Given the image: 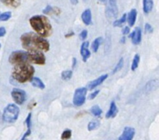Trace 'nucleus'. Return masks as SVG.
<instances>
[{
  "label": "nucleus",
  "instance_id": "nucleus-1",
  "mask_svg": "<svg viewBox=\"0 0 159 140\" xmlns=\"http://www.w3.org/2000/svg\"><path fill=\"white\" fill-rule=\"evenodd\" d=\"M21 43L22 47L27 50H40L47 52L50 49V43L37 33L28 32L24 33L21 38Z\"/></svg>",
  "mask_w": 159,
  "mask_h": 140
},
{
  "label": "nucleus",
  "instance_id": "nucleus-2",
  "mask_svg": "<svg viewBox=\"0 0 159 140\" xmlns=\"http://www.w3.org/2000/svg\"><path fill=\"white\" fill-rule=\"evenodd\" d=\"M30 25L33 28L35 32L42 37L49 36L52 32V25L47 17L42 15L33 16L29 20Z\"/></svg>",
  "mask_w": 159,
  "mask_h": 140
},
{
  "label": "nucleus",
  "instance_id": "nucleus-3",
  "mask_svg": "<svg viewBox=\"0 0 159 140\" xmlns=\"http://www.w3.org/2000/svg\"><path fill=\"white\" fill-rule=\"evenodd\" d=\"M34 73L35 69L28 63L16 64L12 69V78L20 83H24L31 80Z\"/></svg>",
  "mask_w": 159,
  "mask_h": 140
},
{
  "label": "nucleus",
  "instance_id": "nucleus-4",
  "mask_svg": "<svg viewBox=\"0 0 159 140\" xmlns=\"http://www.w3.org/2000/svg\"><path fill=\"white\" fill-rule=\"evenodd\" d=\"M20 110L18 106L15 104H9L5 107L2 113V120L4 122L12 124L16 122L19 116Z\"/></svg>",
  "mask_w": 159,
  "mask_h": 140
},
{
  "label": "nucleus",
  "instance_id": "nucleus-5",
  "mask_svg": "<svg viewBox=\"0 0 159 140\" xmlns=\"http://www.w3.org/2000/svg\"><path fill=\"white\" fill-rule=\"evenodd\" d=\"M9 62L12 64H23V63H28V52L27 51H21V50H17V51L12 52L9 56Z\"/></svg>",
  "mask_w": 159,
  "mask_h": 140
},
{
  "label": "nucleus",
  "instance_id": "nucleus-6",
  "mask_svg": "<svg viewBox=\"0 0 159 140\" xmlns=\"http://www.w3.org/2000/svg\"><path fill=\"white\" fill-rule=\"evenodd\" d=\"M29 63L42 65L46 63V57L40 50H27Z\"/></svg>",
  "mask_w": 159,
  "mask_h": 140
},
{
  "label": "nucleus",
  "instance_id": "nucleus-7",
  "mask_svg": "<svg viewBox=\"0 0 159 140\" xmlns=\"http://www.w3.org/2000/svg\"><path fill=\"white\" fill-rule=\"evenodd\" d=\"M87 88L86 87H80L77 88L75 91L73 96V104L76 106H80L85 102L86 100Z\"/></svg>",
  "mask_w": 159,
  "mask_h": 140
},
{
  "label": "nucleus",
  "instance_id": "nucleus-8",
  "mask_svg": "<svg viewBox=\"0 0 159 140\" xmlns=\"http://www.w3.org/2000/svg\"><path fill=\"white\" fill-rule=\"evenodd\" d=\"M11 95H12V97L13 101H15V103L18 104V105H22L27 99V94L23 90H21V89H12Z\"/></svg>",
  "mask_w": 159,
  "mask_h": 140
},
{
  "label": "nucleus",
  "instance_id": "nucleus-9",
  "mask_svg": "<svg viewBox=\"0 0 159 140\" xmlns=\"http://www.w3.org/2000/svg\"><path fill=\"white\" fill-rule=\"evenodd\" d=\"M109 4L106 9V16L109 18H115L118 16L117 0H109Z\"/></svg>",
  "mask_w": 159,
  "mask_h": 140
},
{
  "label": "nucleus",
  "instance_id": "nucleus-10",
  "mask_svg": "<svg viewBox=\"0 0 159 140\" xmlns=\"http://www.w3.org/2000/svg\"><path fill=\"white\" fill-rule=\"evenodd\" d=\"M135 135V129L131 127H125L119 140H133Z\"/></svg>",
  "mask_w": 159,
  "mask_h": 140
},
{
  "label": "nucleus",
  "instance_id": "nucleus-11",
  "mask_svg": "<svg viewBox=\"0 0 159 140\" xmlns=\"http://www.w3.org/2000/svg\"><path fill=\"white\" fill-rule=\"evenodd\" d=\"M130 37H131L133 44L139 45V43L141 42L142 39L141 29H140L139 27H136L135 30L134 31V32H133L131 34V36H130Z\"/></svg>",
  "mask_w": 159,
  "mask_h": 140
},
{
  "label": "nucleus",
  "instance_id": "nucleus-12",
  "mask_svg": "<svg viewBox=\"0 0 159 140\" xmlns=\"http://www.w3.org/2000/svg\"><path fill=\"white\" fill-rule=\"evenodd\" d=\"M107 78H108V75L107 74H104V75H101L100 77H99L98 78L94 80V81L90 82L88 85V88L89 90H93L94 88H95L96 87L99 86L100 84L103 83L104 82V80H106Z\"/></svg>",
  "mask_w": 159,
  "mask_h": 140
},
{
  "label": "nucleus",
  "instance_id": "nucleus-13",
  "mask_svg": "<svg viewBox=\"0 0 159 140\" xmlns=\"http://www.w3.org/2000/svg\"><path fill=\"white\" fill-rule=\"evenodd\" d=\"M88 46H89V42L84 41L81 45V48H80V54H81L82 59L84 62H86L87 59L90 56V52L88 49Z\"/></svg>",
  "mask_w": 159,
  "mask_h": 140
},
{
  "label": "nucleus",
  "instance_id": "nucleus-14",
  "mask_svg": "<svg viewBox=\"0 0 159 140\" xmlns=\"http://www.w3.org/2000/svg\"><path fill=\"white\" fill-rule=\"evenodd\" d=\"M81 19L83 21L84 24L86 26L91 24L92 22V15H91V11L90 9H86L84 10L83 13L81 15Z\"/></svg>",
  "mask_w": 159,
  "mask_h": 140
},
{
  "label": "nucleus",
  "instance_id": "nucleus-15",
  "mask_svg": "<svg viewBox=\"0 0 159 140\" xmlns=\"http://www.w3.org/2000/svg\"><path fill=\"white\" fill-rule=\"evenodd\" d=\"M117 113H118V108H117L116 104H115L114 101H112L111 104H110V107H109V111L106 114V118H114V117H115Z\"/></svg>",
  "mask_w": 159,
  "mask_h": 140
},
{
  "label": "nucleus",
  "instance_id": "nucleus-16",
  "mask_svg": "<svg viewBox=\"0 0 159 140\" xmlns=\"http://www.w3.org/2000/svg\"><path fill=\"white\" fill-rule=\"evenodd\" d=\"M137 19V10L132 9L128 15V22H129V27H133L135 24Z\"/></svg>",
  "mask_w": 159,
  "mask_h": 140
},
{
  "label": "nucleus",
  "instance_id": "nucleus-17",
  "mask_svg": "<svg viewBox=\"0 0 159 140\" xmlns=\"http://www.w3.org/2000/svg\"><path fill=\"white\" fill-rule=\"evenodd\" d=\"M31 83L33 87H37V88L39 89H44L45 88V84L43 83V82L39 78H37V77H32V78H31Z\"/></svg>",
  "mask_w": 159,
  "mask_h": 140
},
{
  "label": "nucleus",
  "instance_id": "nucleus-18",
  "mask_svg": "<svg viewBox=\"0 0 159 140\" xmlns=\"http://www.w3.org/2000/svg\"><path fill=\"white\" fill-rule=\"evenodd\" d=\"M153 7V1L152 0H143V12L144 13H149Z\"/></svg>",
  "mask_w": 159,
  "mask_h": 140
},
{
  "label": "nucleus",
  "instance_id": "nucleus-19",
  "mask_svg": "<svg viewBox=\"0 0 159 140\" xmlns=\"http://www.w3.org/2000/svg\"><path fill=\"white\" fill-rule=\"evenodd\" d=\"M1 2L12 7H17L21 4V0H1Z\"/></svg>",
  "mask_w": 159,
  "mask_h": 140
},
{
  "label": "nucleus",
  "instance_id": "nucleus-20",
  "mask_svg": "<svg viewBox=\"0 0 159 140\" xmlns=\"http://www.w3.org/2000/svg\"><path fill=\"white\" fill-rule=\"evenodd\" d=\"M102 41V38L101 37H98L96 39L94 40L93 43H92V50L94 52H97L98 49H99V47L100 45V43Z\"/></svg>",
  "mask_w": 159,
  "mask_h": 140
},
{
  "label": "nucleus",
  "instance_id": "nucleus-21",
  "mask_svg": "<svg viewBox=\"0 0 159 140\" xmlns=\"http://www.w3.org/2000/svg\"><path fill=\"white\" fill-rule=\"evenodd\" d=\"M126 21H127V14L126 13H124V14L122 16V17L120 18V19L114 21L113 25H114V27H121L122 25L126 22Z\"/></svg>",
  "mask_w": 159,
  "mask_h": 140
},
{
  "label": "nucleus",
  "instance_id": "nucleus-22",
  "mask_svg": "<svg viewBox=\"0 0 159 140\" xmlns=\"http://www.w3.org/2000/svg\"><path fill=\"white\" fill-rule=\"evenodd\" d=\"M139 62H140V56H139L138 54H135V56H134V59H133V63H132L131 66V69L133 71H135L137 69V68L139 67Z\"/></svg>",
  "mask_w": 159,
  "mask_h": 140
},
{
  "label": "nucleus",
  "instance_id": "nucleus-23",
  "mask_svg": "<svg viewBox=\"0 0 159 140\" xmlns=\"http://www.w3.org/2000/svg\"><path fill=\"white\" fill-rule=\"evenodd\" d=\"M99 121L95 120V121H90L88 125V129L89 131L94 130V129H96L97 128H99Z\"/></svg>",
  "mask_w": 159,
  "mask_h": 140
},
{
  "label": "nucleus",
  "instance_id": "nucleus-24",
  "mask_svg": "<svg viewBox=\"0 0 159 140\" xmlns=\"http://www.w3.org/2000/svg\"><path fill=\"white\" fill-rule=\"evenodd\" d=\"M72 71L71 70H65L61 73V78L65 81H68L71 78Z\"/></svg>",
  "mask_w": 159,
  "mask_h": 140
},
{
  "label": "nucleus",
  "instance_id": "nucleus-25",
  "mask_svg": "<svg viewBox=\"0 0 159 140\" xmlns=\"http://www.w3.org/2000/svg\"><path fill=\"white\" fill-rule=\"evenodd\" d=\"M90 111L94 116H100L102 114V110L99 108V106H92L91 109H90Z\"/></svg>",
  "mask_w": 159,
  "mask_h": 140
},
{
  "label": "nucleus",
  "instance_id": "nucleus-26",
  "mask_svg": "<svg viewBox=\"0 0 159 140\" xmlns=\"http://www.w3.org/2000/svg\"><path fill=\"white\" fill-rule=\"evenodd\" d=\"M124 66V59L123 58H121V59H119V61L118 62V64H116V66L114 67V70H113V74H116L117 72H119L120 69H122V67Z\"/></svg>",
  "mask_w": 159,
  "mask_h": 140
},
{
  "label": "nucleus",
  "instance_id": "nucleus-27",
  "mask_svg": "<svg viewBox=\"0 0 159 140\" xmlns=\"http://www.w3.org/2000/svg\"><path fill=\"white\" fill-rule=\"evenodd\" d=\"M71 130L70 129H66V130L62 133L61 134V139L62 140H68L71 137Z\"/></svg>",
  "mask_w": 159,
  "mask_h": 140
},
{
  "label": "nucleus",
  "instance_id": "nucleus-28",
  "mask_svg": "<svg viewBox=\"0 0 159 140\" xmlns=\"http://www.w3.org/2000/svg\"><path fill=\"white\" fill-rule=\"evenodd\" d=\"M11 17V12H3L2 14H0V21H2V22H5V21H7Z\"/></svg>",
  "mask_w": 159,
  "mask_h": 140
},
{
  "label": "nucleus",
  "instance_id": "nucleus-29",
  "mask_svg": "<svg viewBox=\"0 0 159 140\" xmlns=\"http://www.w3.org/2000/svg\"><path fill=\"white\" fill-rule=\"evenodd\" d=\"M52 12H53V7H52V6H50V5L47 6L46 8L43 10V13H44V14H50V13H52Z\"/></svg>",
  "mask_w": 159,
  "mask_h": 140
},
{
  "label": "nucleus",
  "instance_id": "nucleus-30",
  "mask_svg": "<svg viewBox=\"0 0 159 140\" xmlns=\"http://www.w3.org/2000/svg\"><path fill=\"white\" fill-rule=\"evenodd\" d=\"M152 32H153V29H152L151 25L148 24V23H146L145 24V32L146 33H152Z\"/></svg>",
  "mask_w": 159,
  "mask_h": 140
},
{
  "label": "nucleus",
  "instance_id": "nucleus-31",
  "mask_svg": "<svg viewBox=\"0 0 159 140\" xmlns=\"http://www.w3.org/2000/svg\"><path fill=\"white\" fill-rule=\"evenodd\" d=\"M31 119H32V113H29L26 119V125L27 126V129L31 128Z\"/></svg>",
  "mask_w": 159,
  "mask_h": 140
},
{
  "label": "nucleus",
  "instance_id": "nucleus-32",
  "mask_svg": "<svg viewBox=\"0 0 159 140\" xmlns=\"http://www.w3.org/2000/svg\"><path fill=\"white\" fill-rule=\"evenodd\" d=\"M87 35H88V32H87L86 30H84V31H82L80 35V39L82 40H84L87 38Z\"/></svg>",
  "mask_w": 159,
  "mask_h": 140
},
{
  "label": "nucleus",
  "instance_id": "nucleus-33",
  "mask_svg": "<svg viewBox=\"0 0 159 140\" xmlns=\"http://www.w3.org/2000/svg\"><path fill=\"white\" fill-rule=\"evenodd\" d=\"M99 90H97V91H94L93 93L90 94V95H89V100H93V99H94V98H95V97H96L97 95L99 94Z\"/></svg>",
  "mask_w": 159,
  "mask_h": 140
},
{
  "label": "nucleus",
  "instance_id": "nucleus-34",
  "mask_svg": "<svg viewBox=\"0 0 159 140\" xmlns=\"http://www.w3.org/2000/svg\"><path fill=\"white\" fill-rule=\"evenodd\" d=\"M129 32H130V27H125L123 29V31H122V33H123V35H128L129 33Z\"/></svg>",
  "mask_w": 159,
  "mask_h": 140
},
{
  "label": "nucleus",
  "instance_id": "nucleus-35",
  "mask_svg": "<svg viewBox=\"0 0 159 140\" xmlns=\"http://www.w3.org/2000/svg\"><path fill=\"white\" fill-rule=\"evenodd\" d=\"M6 34V29L4 27H0V37L4 36Z\"/></svg>",
  "mask_w": 159,
  "mask_h": 140
},
{
  "label": "nucleus",
  "instance_id": "nucleus-36",
  "mask_svg": "<svg viewBox=\"0 0 159 140\" xmlns=\"http://www.w3.org/2000/svg\"><path fill=\"white\" fill-rule=\"evenodd\" d=\"M72 60H73V61H72V68H75V65H76V59H75V58H73Z\"/></svg>",
  "mask_w": 159,
  "mask_h": 140
},
{
  "label": "nucleus",
  "instance_id": "nucleus-37",
  "mask_svg": "<svg viewBox=\"0 0 159 140\" xmlns=\"http://www.w3.org/2000/svg\"><path fill=\"white\" fill-rule=\"evenodd\" d=\"M70 2H71L72 4L75 5L78 3V0H70Z\"/></svg>",
  "mask_w": 159,
  "mask_h": 140
},
{
  "label": "nucleus",
  "instance_id": "nucleus-38",
  "mask_svg": "<svg viewBox=\"0 0 159 140\" xmlns=\"http://www.w3.org/2000/svg\"><path fill=\"white\" fill-rule=\"evenodd\" d=\"M74 36V32H71V33H69V35H66V37H70Z\"/></svg>",
  "mask_w": 159,
  "mask_h": 140
},
{
  "label": "nucleus",
  "instance_id": "nucleus-39",
  "mask_svg": "<svg viewBox=\"0 0 159 140\" xmlns=\"http://www.w3.org/2000/svg\"><path fill=\"white\" fill-rule=\"evenodd\" d=\"M124 41H125V38H124V37H123V38L121 39V42L122 43H124Z\"/></svg>",
  "mask_w": 159,
  "mask_h": 140
},
{
  "label": "nucleus",
  "instance_id": "nucleus-40",
  "mask_svg": "<svg viewBox=\"0 0 159 140\" xmlns=\"http://www.w3.org/2000/svg\"><path fill=\"white\" fill-rule=\"evenodd\" d=\"M99 2H105V0H99Z\"/></svg>",
  "mask_w": 159,
  "mask_h": 140
},
{
  "label": "nucleus",
  "instance_id": "nucleus-41",
  "mask_svg": "<svg viewBox=\"0 0 159 140\" xmlns=\"http://www.w3.org/2000/svg\"><path fill=\"white\" fill-rule=\"evenodd\" d=\"M0 47H1V45H0Z\"/></svg>",
  "mask_w": 159,
  "mask_h": 140
}]
</instances>
